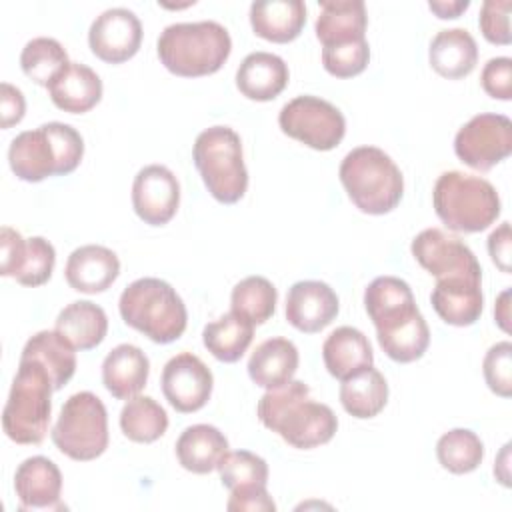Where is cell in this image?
<instances>
[{
	"label": "cell",
	"mask_w": 512,
	"mask_h": 512,
	"mask_svg": "<svg viewBox=\"0 0 512 512\" xmlns=\"http://www.w3.org/2000/svg\"><path fill=\"white\" fill-rule=\"evenodd\" d=\"M48 94L56 108L70 114H84L100 102L102 80L90 66L70 62L48 84Z\"/></svg>",
	"instance_id": "cell-24"
},
{
	"label": "cell",
	"mask_w": 512,
	"mask_h": 512,
	"mask_svg": "<svg viewBox=\"0 0 512 512\" xmlns=\"http://www.w3.org/2000/svg\"><path fill=\"white\" fill-rule=\"evenodd\" d=\"M0 90H2V94H0V116H2L0 126L6 130L24 118L26 100H24L22 92L8 82H2Z\"/></svg>",
	"instance_id": "cell-47"
},
{
	"label": "cell",
	"mask_w": 512,
	"mask_h": 512,
	"mask_svg": "<svg viewBox=\"0 0 512 512\" xmlns=\"http://www.w3.org/2000/svg\"><path fill=\"white\" fill-rule=\"evenodd\" d=\"M436 456L444 470L452 474H468L480 466L484 444L476 432L468 428H452L436 442Z\"/></svg>",
	"instance_id": "cell-38"
},
{
	"label": "cell",
	"mask_w": 512,
	"mask_h": 512,
	"mask_svg": "<svg viewBox=\"0 0 512 512\" xmlns=\"http://www.w3.org/2000/svg\"><path fill=\"white\" fill-rule=\"evenodd\" d=\"M54 446L72 460L88 462L108 448V416L102 400L84 390L72 394L52 428Z\"/></svg>",
	"instance_id": "cell-9"
},
{
	"label": "cell",
	"mask_w": 512,
	"mask_h": 512,
	"mask_svg": "<svg viewBox=\"0 0 512 512\" xmlns=\"http://www.w3.org/2000/svg\"><path fill=\"white\" fill-rule=\"evenodd\" d=\"M162 392L178 412H196L206 406L214 378L210 368L192 352L172 356L162 370Z\"/></svg>",
	"instance_id": "cell-13"
},
{
	"label": "cell",
	"mask_w": 512,
	"mask_h": 512,
	"mask_svg": "<svg viewBox=\"0 0 512 512\" xmlns=\"http://www.w3.org/2000/svg\"><path fill=\"white\" fill-rule=\"evenodd\" d=\"M88 44L92 54L100 60L122 64L138 52L142 44V24L128 8H108L90 24Z\"/></svg>",
	"instance_id": "cell-14"
},
{
	"label": "cell",
	"mask_w": 512,
	"mask_h": 512,
	"mask_svg": "<svg viewBox=\"0 0 512 512\" xmlns=\"http://www.w3.org/2000/svg\"><path fill=\"white\" fill-rule=\"evenodd\" d=\"M76 348L58 330H40L22 348L20 358L40 362L50 374L54 390H62L76 372Z\"/></svg>",
	"instance_id": "cell-30"
},
{
	"label": "cell",
	"mask_w": 512,
	"mask_h": 512,
	"mask_svg": "<svg viewBox=\"0 0 512 512\" xmlns=\"http://www.w3.org/2000/svg\"><path fill=\"white\" fill-rule=\"evenodd\" d=\"M430 66L448 80L468 76L478 62V46L466 28L440 30L428 48Z\"/></svg>",
	"instance_id": "cell-28"
},
{
	"label": "cell",
	"mask_w": 512,
	"mask_h": 512,
	"mask_svg": "<svg viewBox=\"0 0 512 512\" xmlns=\"http://www.w3.org/2000/svg\"><path fill=\"white\" fill-rule=\"evenodd\" d=\"M148 356L134 344H118L102 362V382L118 400H130L142 392L148 382Z\"/></svg>",
	"instance_id": "cell-21"
},
{
	"label": "cell",
	"mask_w": 512,
	"mask_h": 512,
	"mask_svg": "<svg viewBox=\"0 0 512 512\" xmlns=\"http://www.w3.org/2000/svg\"><path fill=\"white\" fill-rule=\"evenodd\" d=\"M56 330L76 350H92L104 340L108 332V318L98 304L90 300H76L60 310Z\"/></svg>",
	"instance_id": "cell-31"
},
{
	"label": "cell",
	"mask_w": 512,
	"mask_h": 512,
	"mask_svg": "<svg viewBox=\"0 0 512 512\" xmlns=\"http://www.w3.org/2000/svg\"><path fill=\"white\" fill-rule=\"evenodd\" d=\"M280 130L314 150L336 148L346 132L342 112L318 96L302 94L286 102L278 114Z\"/></svg>",
	"instance_id": "cell-10"
},
{
	"label": "cell",
	"mask_w": 512,
	"mask_h": 512,
	"mask_svg": "<svg viewBox=\"0 0 512 512\" xmlns=\"http://www.w3.org/2000/svg\"><path fill=\"white\" fill-rule=\"evenodd\" d=\"M226 508L230 512H274L276 504L266 488L230 492Z\"/></svg>",
	"instance_id": "cell-46"
},
{
	"label": "cell",
	"mask_w": 512,
	"mask_h": 512,
	"mask_svg": "<svg viewBox=\"0 0 512 512\" xmlns=\"http://www.w3.org/2000/svg\"><path fill=\"white\" fill-rule=\"evenodd\" d=\"M56 264V250L54 246L42 238V236H32L26 238L24 252L18 260V266L12 274L16 282L22 286H42L44 282L50 280L52 270Z\"/></svg>",
	"instance_id": "cell-40"
},
{
	"label": "cell",
	"mask_w": 512,
	"mask_h": 512,
	"mask_svg": "<svg viewBox=\"0 0 512 512\" xmlns=\"http://www.w3.org/2000/svg\"><path fill=\"white\" fill-rule=\"evenodd\" d=\"M366 24L362 0H322L314 30L322 48H338L366 40Z\"/></svg>",
	"instance_id": "cell-19"
},
{
	"label": "cell",
	"mask_w": 512,
	"mask_h": 512,
	"mask_svg": "<svg viewBox=\"0 0 512 512\" xmlns=\"http://www.w3.org/2000/svg\"><path fill=\"white\" fill-rule=\"evenodd\" d=\"M376 338L388 358L408 364L424 356L430 344V330L420 310H416L396 322L376 328Z\"/></svg>",
	"instance_id": "cell-29"
},
{
	"label": "cell",
	"mask_w": 512,
	"mask_h": 512,
	"mask_svg": "<svg viewBox=\"0 0 512 512\" xmlns=\"http://www.w3.org/2000/svg\"><path fill=\"white\" fill-rule=\"evenodd\" d=\"M26 238L10 226H2L0 230V274L12 276L16 270V264L24 252Z\"/></svg>",
	"instance_id": "cell-45"
},
{
	"label": "cell",
	"mask_w": 512,
	"mask_h": 512,
	"mask_svg": "<svg viewBox=\"0 0 512 512\" xmlns=\"http://www.w3.org/2000/svg\"><path fill=\"white\" fill-rule=\"evenodd\" d=\"M340 402L344 410L360 420L374 418L388 402V384L380 370L368 366L354 376L342 380Z\"/></svg>",
	"instance_id": "cell-33"
},
{
	"label": "cell",
	"mask_w": 512,
	"mask_h": 512,
	"mask_svg": "<svg viewBox=\"0 0 512 512\" xmlns=\"http://www.w3.org/2000/svg\"><path fill=\"white\" fill-rule=\"evenodd\" d=\"M254 338V324L236 312H226L204 326L206 350L220 362H238Z\"/></svg>",
	"instance_id": "cell-34"
},
{
	"label": "cell",
	"mask_w": 512,
	"mask_h": 512,
	"mask_svg": "<svg viewBox=\"0 0 512 512\" xmlns=\"http://www.w3.org/2000/svg\"><path fill=\"white\" fill-rule=\"evenodd\" d=\"M508 446L510 444H506L504 448H502V452H500V460H498V464L494 466V474L498 476V480L504 484V486H510V482H508Z\"/></svg>",
	"instance_id": "cell-51"
},
{
	"label": "cell",
	"mask_w": 512,
	"mask_h": 512,
	"mask_svg": "<svg viewBox=\"0 0 512 512\" xmlns=\"http://www.w3.org/2000/svg\"><path fill=\"white\" fill-rule=\"evenodd\" d=\"M510 0H486L480 8L478 26L482 30V36L492 44H510L512 32H510Z\"/></svg>",
	"instance_id": "cell-43"
},
{
	"label": "cell",
	"mask_w": 512,
	"mask_h": 512,
	"mask_svg": "<svg viewBox=\"0 0 512 512\" xmlns=\"http://www.w3.org/2000/svg\"><path fill=\"white\" fill-rule=\"evenodd\" d=\"M436 216L448 230L474 234L486 230L500 216V196L496 188L472 174L450 170L438 176L432 190Z\"/></svg>",
	"instance_id": "cell-6"
},
{
	"label": "cell",
	"mask_w": 512,
	"mask_h": 512,
	"mask_svg": "<svg viewBox=\"0 0 512 512\" xmlns=\"http://www.w3.org/2000/svg\"><path fill=\"white\" fill-rule=\"evenodd\" d=\"M470 6L468 0H430L428 8L442 20L446 18H458L466 8Z\"/></svg>",
	"instance_id": "cell-49"
},
{
	"label": "cell",
	"mask_w": 512,
	"mask_h": 512,
	"mask_svg": "<svg viewBox=\"0 0 512 512\" xmlns=\"http://www.w3.org/2000/svg\"><path fill=\"white\" fill-rule=\"evenodd\" d=\"M322 358L330 376L340 382L374 364V352L368 338L352 326H340L328 334L322 344Z\"/></svg>",
	"instance_id": "cell-25"
},
{
	"label": "cell",
	"mask_w": 512,
	"mask_h": 512,
	"mask_svg": "<svg viewBox=\"0 0 512 512\" xmlns=\"http://www.w3.org/2000/svg\"><path fill=\"white\" fill-rule=\"evenodd\" d=\"M70 64L64 46L48 36H38L26 42L20 54L22 72L36 84L46 86Z\"/></svg>",
	"instance_id": "cell-37"
},
{
	"label": "cell",
	"mask_w": 512,
	"mask_h": 512,
	"mask_svg": "<svg viewBox=\"0 0 512 512\" xmlns=\"http://www.w3.org/2000/svg\"><path fill=\"white\" fill-rule=\"evenodd\" d=\"M364 306L374 328L396 320V316L402 318L418 308L408 282L396 276L374 278L364 290Z\"/></svg>",
	"instance_id": "cell-32"
},
{
	"label": "cell",
	"mask_w": 512,
	"mask_h": 512,
	"mask_svg": "<svg viewBox=\"0 0 512 512\" xmlns=\"http://www.w3.org/2000/svg\"><path fill=\"white\" fill-rule=\"evenodd\" d=\"M120 274L118 256L100 244H86L76 250L66 260L64 276L66 282L84 294H98L112 286Z\"/></svg>",
	"instance_id": "cell-18"
},
{
	"label": "cell",
	"mask_w": 512,
	"mask_h": 512,
	"mask_svg": "<svg viewBox=\"0 0 512 512\" xmlns=\"http://www.w3.org/2000/svg\"><path fill=\"white\" fill-rule=\"evenodd\" d=\"M14 490L20 510H62V474L46 456H30L18 464Z\"/></svg>",
	"instance_id": "cell-17"
},
{
	"label": "cell",
	"mask_w": 512,
	"mask_h": 512,
	"mask_svg": "<svg viewBox=\"0 0 512 512\" xmlns=\"http://www.w3.org/2000/svg\"><path fill=\"white\" fill-rule=\"evenodd\" d=\"M370 46L368 40L338 46V48H322V64L328 74L336 78H352L368 66Z\"/></svg>",
	"instance_id": "cell-41"
},
{
	"label": "cell",
	"mask_w": 512,
	"mask_h": 512,
	"mask_svg": "<svg viewBox=\"0 0 512 512\" xmlns=\"http://www.w3.org/2000/svg\"><path fill=\"white\" fill-rule=\"evenodd\" d=\"M250 24L256 36L286 44L300 36L306 6L302 0H256L250 4Z\"/></svg>",
	"instance_id": "cell-22"
},
{
	"label": "cell",
	"mask_w": 512,
	"mask_h": 512,
	"mask_svg": "<svg viewBox=\"0 0 512 512\" xmlns=\"http://www.w3.org/2000/svg\"><path fill=\"white\" fill-rule=\"evenodd\" d=\"M416 262L440 278H474L482 280V268L474 252L456 236L440 228L422 230L410 244Z\"/></svg>",
	"instance_id": "cell-12"
},
{
	"label": "cell",
	"mask_w": 512,
	"mask_h": 512,
	"mask_svg": "<svg viewBox=\"0 0 512 512\" xmlns=\"http://www.w3.org/2000/svg\"><path fill=\"white\" fill-rule=\"evenodd\" d=\"M156 50L168 72L196 78L222 68L232 52V38L228 30L214 20L176 22L160 32Z\"/></svg>",
	"instance_id": "cell-3"
},
{
	"label": "cell",
	"mask_w": 512,
	"mask_h": 512,
	"mask_svg": "<svg viewBox=\"0 0 512 512\" xmlns=\"http://www.w3.org/2000/svg\"><path fill=\"white\" fill-rule=\"evenodd\" d=\"M120 428L132 442L150 444L168 428L166 410L152 396H134L126 400L120 412Z\"/></svg>",
	"instance_id": "cell-35"
},
{
	"label": "cell",
	"mask_w": 512,
	"mask_h": 512,
	"mask_svg": "<svg viewBox=\"0 0 512 512\" xmlns=\"http://www.w3.org/2000/svg\"><path fill=\"white\" fill-rule=\"evenodd\" d=\"M510 246H512V236H510V224L502 222L490 236H488V252L492 262L502 270L510 272Z\"/></svg>",
	"instance_id": "cell-48"
},
{
	"label": "cell",
	"mask_w": 512,
	"mask_h": 512,
	"mask_svg": "<svg viewBox=\"0 0 512 512\" xmlns=\"http://www.w3.org/2000/svg\"><path fill=\"white\" fill-rule=\"evenodd\" d=\"M436 314L452 326H472L484 308L482 280L440 278L430 294Z\"/></svg>",
	"instance_id": "cell-20"
},
{
	"label": "cell",
	"mask_w": 512,
	"mask_h": 512,
	"mask_svg": "<svg viewBox=\"0 0 512 512\" xmlns=\"http://www.w3.org/2000/svg\"><path fill=\"white\" fill-rule=\"evenodd\" d=\"M336 292L320 280H300L286 296V320L300 332L314 334L326 328L338 314Z\"/></svg>",
	"instance_id": "cell-16"
},
{
	"label": "cell",
	"mask_w": 512,
	"mask_h": 512,
	"mask_svg": "<svg viewBox=\"0 0 512 512\" xmlns=\"http://www.w3.org/2000/svg\"><path fill=\"white\" fill-rule=\"evenodd\" d=\"M52 392L54 386L46 368L32 358H20L2 412V428L12 442L40 444L44 440L50 426Z\"/></svg>",
	"instance_id": "cell-7"
},
{
	"label": "cell",
	"mask_w": 512,
	"mask_h": 512,
	"mask_svg": "<svg viewBox=\"0 0 512 512\" xmlns=\"http://www.w3.org/2000/svg\"><path fill=\"white\" fill-rule=\"evenodd\" d=\"M260 422L294 448L310 450L332 440L338 418L330 406L310 398V388L302 380H290L270 388L258 400Z\"/></svg>",
	"instance_id": "cell-1"
},
{
	"label": "cell",
	"mask_w": 512,
	"mask_h": 512,
	"mask_svg": "<svg viewBox=\"0 0 512 512\" xmlns=\"http://www.w3.org/2000/svg\"><path fill=\"white\" fill-rule=\"evenodd\" d=\"M288 78L286 62L272 52H252L236 70L238 90L256 102L274 100L286 88Z\"/></svg>",
	"instance_id": "cell-23"
},
{
	"label": "cell",
	"mask_w": 512,
	"mask_h": 512,
	"mask_svg": "<svg viewBox=\"0 0 512 512\" xmlns=\"http://www.w3.org/2000/svg\"><path fill=\"white\" fill-rule=\"evenodd\" d=\"M340 182L352 204L364 214H386L404 194V178L396 162L376 146L350 150L338 170Z\"/></svg>",
	"instance_id": "cell-4"
},
{
	"label": "cell",
	"mask_w": 512,
	"mask_h": 512,
	"mask_svg": "<svg viewBox=\"0 0 512 512\" xmlns=\"http://www.w3.org/2000/svg\"><path fill=\"white\" fill-rule=\"evenodd\" d=\"M508 300H510V290H504V292L498 296L496 304H494L496 322H498V326H500L504 332L510 330V324H508V320H510V304H508Z\"/></svg>",
	"instance_id": "cell-50"
},
{
	"label": "cell",
	"mask_w": 512,
	"mask_h": 512,
	"mask_svg": "<svg viewBox=\"0 0 512 512\" xmlns=\"http://www.w3.org/2000/svg\"><path fill=\"white\" fill-rule=\"evenodd\" d=\"M482 370L484 380L494 394L502 398L512 396V344L508 340L490 346L484 356Z\"/></svg>",
	"instance_id": "cell-42"
},
{
	"label": "cell",
	"mask_w": 512,
	"mask_h": 512,
	"mask_svg": "<svg viewBox=\"0 0 512 512\" xmlns=\"http://www.w3.org/2000/svg\"><path fill=\"white\" fill-rule=\"evenodd\" d=\"M84 156V140L64 122H48L20 132L8 148V162L16 178L40 182L48 176L70 174Z\"/></svg>",
	"instance_id": "cell-2"
},
{
	"label": "cell",
	"mask_w": 512,
	"mask_h": 512,
	"mask_svg": "<svg viewBox=\"0 0 512 512\" xmlns=\"http://www.w3.org/2000/svg\"><path fill=\"white\" fill-rule=\"evenodd\" d=\"M226 436L212 424H194L184 428L176 440V458L182 468L194 474L218 470L228 450Z\"/></svg>",
	"instance_id": "cell-26"
},
{
	"label": "cell",
	"mask_w": 512,
	"mask_h": 512,
	"mask_svg": "<svg viewBox=\"0 0 512 512\" xmlns=\"http://www.w3.org/2000/svg\"><path fill=\"white\" fill-rule=\"evenodd\" d=\"M298 348L292 340L274 336L256 346L248 360V374L254 384L270 390L290 382L298 370Z\"/></svg>",
	"instance_id": "cell-27"
},
{
	"label": "cell",
	"mask_w": 512,
	"mask_h": 512,
	"mask_svg": "<svg viewBox=\"0 0 512 512\" xmlns=\"http://www.w3.org/2000/svg\"><path fill=\"white\" fill-rule=\"evenodd\" d=\"M480 84L484 92L496 100L512 98V60L508 56L490 58L480 76Z\"/></svg>",
	"instance_id": "cell-44"
},
{
	"label": "cell",
	"mask_w": 512,
	"mask_h": 512,
	"mask_svg": "<svg viewBox=\"0 0 512 512\" xmlns=\"http://www.w3.org/2000/svg\"><path fill=\"white\" fill-rule=\"evenodd\" d=\"M454 152L466 166L488 172L512 152L510 118L490 112L476 114L456 132Z\"/></svg>",
	"instance_id": "cell-11"
},
{
	"label": "cell",
	"mask_w": 512,
	"mask_h": 512,
	"mask_svg": "<svg viewBox=\"0 0 512 512\" xmlns=\"http://www.w3.org/2000/svg\"><path fill=\"white\" fill-rule=\"evenodd\" d=\"M180 204V184L174 172L162 164H148L132 184V206L140 220L150 226L170 222Z\"/></svg>",
	"instance_id": "cell-15"
},
{
	"label": "cell",
	"mask_w": 512,
	"mask_h": 512,
	"mask_svg": "<svg viewBox=\"0 0 512 512\" xmlns=\"http://www.w3.org/2000/svg\"><path fill=\"white\" fill-rule=\"evenodd\" d=\"M218 472H220L222 486L228 488L230 492L266 488V484H268L266 460L248 450L228 452L224 456V460L220 462Z\"/></svg>",
	"instance_id": "cell-39"
},
{
	"label": "cell",
	"mask_w": 512,
	"mask_h": 512,
	"mask_svg": "<svg viewBox=\"0 0 512 512\" xmlns=\"http://www.w3.org/2000/svg\"><path fill=\"white\" fill-rule=\"evenodd\" d=\"M118 310L130 328L156 344L178 340L188 322V312L178 292L160 278H138L128 284L118 300Z\"/></svg>",
	"instance_id": "cell-5"
},
{
	"label": "cell",
	"mask_w": 512,
	"mask_h": 512,
	"mask_svg": "<svg viewBox=\"0 0 512 512\" xmlns=\"http://www.w3.org/2000/svg\"><path fill=\"white\" fill-rule=\"evenodd\" d=\"M194 164L208 192L222 204L238 202L248 188L242 140L230 126L202 130L192 148Z\"/></svg>",
	"instance_id": "cell-8"
},
{
	"label": "cell",
	"mask_w": 512,
	"mask_h": 512,
	"mask_svg": "<svg viewBox=\"0 0 512 512\" xmlns=\"http://www.w3.org/2000/svg\"><path fill=\"white\" fill-rule=\"evenodd\" d=\"M278 302V290L264 276H248L240 280L230 294L232 312L244 316L252 324H264L272 318Z\"/></svg>",
	"instance_id": "cell-36"
}]
</instances>
